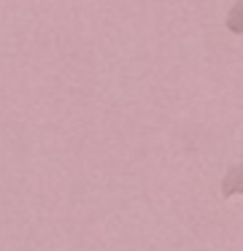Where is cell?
I'll return each instance as SVG.
<instances>
[{
  "label": "cell",
  "mask_w": 243,
  "mask_h": 251,
  "mask_svg": "<svg viewBox=\"0 0 243 251\" xmlns=\"http://www.w3.org/2000/svg\"><path fill=\"white\" fill-rule=\"evenodd\" d=\"M235 195H243V162L232 165L227 170L224 181H221V197H235Z\"/></svg>",
  "instance_id": "1"
},
{
  "label": "cell",
  "mask_w": 243,
  "mask_h": 251,
  "mask_svg": "<svg viewBox=\"0 0 243 251\" xmlns=\"http://www.w3.org/2000/svg\"><path fill=\"white\" fill-rule=\"evenodd\" d=\"M227 30L235 35H243V0H238L227 14Z\"/></svg>",
  "instance_id": "2"
}]
</instances>
